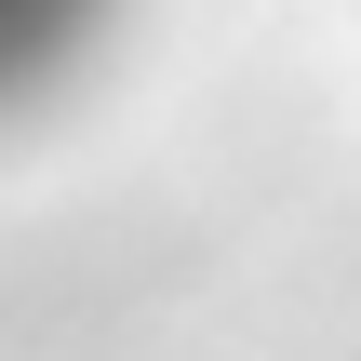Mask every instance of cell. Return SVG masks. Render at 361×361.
<instances>
[{
  "instance_id": "6da1fadb",
  "label": "cell",
  "mask_w": 361,
  "mask_h": 361,
  "mask_svg": "<svg viewBox=\"0 0 361 361\" xmlns=\"http://www.w3.org/2000/svg\"><path fill=\"white\" fill-rule=\"evenodd\" d=\"M107 13H121V0H0V121L40 107V94L107 40Z\"/></svg>"
}]
</instances>
